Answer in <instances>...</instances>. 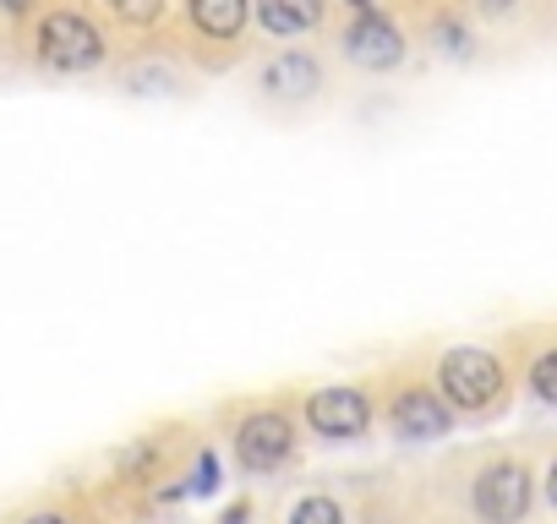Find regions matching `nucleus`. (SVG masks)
<instances>
[{
	"mask_svg": "<svg viewBox=\"0 0 557 524\" xmlns=\"http://www.w3.org/2000/svg\"><path fill=\"white\" fill-rule=\"evenodd\" d=\"M475 7H481V12H486V17H503V12H508V7H513V0H475Z\"/></svg>",
	"mask_w": 557,
	"mask_h": 524,
	"instance_id": "nucleus-15",
	"label": "nucleus"
},
{
	"mask_svg": "<svg viewBox=\"0 0 557 524\" xmlns=\"http://www.w3.org/2000/svg\"><path fill=\"white\" fill-rule=\"evenodd\" d=\"M535 399H557V355L535 361Z\"/></svg>",
	"mask_w": 557,
	"mask_h": 524,
	"instance_id": "nucleus-13",
	"label": "nucleus"
},
{
	"mask_svg": "<svg viewBox=\"0 0 557 524\" xmlns=\"http://www.w3.org/2000/svg\"><path fill=\"white\" fill-rule=\"evenodd\" d=\"M257 17L268 34H307L323 23V0H257Z\"/></svg>",
	"mask_w": 557,
	"mask_h": 524,
	"instance_id": "nucleus-9",
	"label": "nucleus"
},
{
	"mask_svg": "<svg viewBox=\"0 0 557 524\" xmlns=\"http://www.w3.org/2000/svg\"><path fill=\"white\" fill-rule=\"evenodd\" d=\"M443 394L459 410H486L503 394V372L486 350H448L443 355Z\"/></svg>",
	"mask_w": 557,
	"mask_h": 524,
	"instance_id": "nucleus-2",
	"label": "nucleus"
},
{
	"mask_svg": "<svg viewBox=\"0 0 557 524\" xmlns=\"http://www.w3.org/2000/svg\"><path fill=\"white\" fill-rule=\"evenodd\" d=\"M0 12H28V0H0Z\"/></svg>",
	"mask_w": 557,
	"mask_h": 524,
	"instance_id": "nucleus-16",
	"label": "nucleus"
},
{
	"mask_svg": "<svg viewBox=\"0 0 557 524\" xmlns=\"http://www.w3.org/2000/svg\"><path fill=\"white\" fill-rule=\"evenodd\" d=\"M39 55L55 72H88L104 61V34L83 17V12H55L39 28Z\"/></svg>",
	"mask_w": 557,
	"mask_h": 524,
	"instance_id": "nucleus-1",
	"label": "nucleus"
},
{
	"mask_svg": "<svg viewBox=\"0 0 557 524\" xmlns=\"http://www.w3.org/2000/svg\"><path fill=\"white\" fill-rule=\"evenodd\" d=\"M28 524H66V519H55V513H39V519H28Z\"/></svg>",
	"mask_w": 557,
	"mask_h": 524,
	"instance_id": "nucleus-17",
	"label": "nucleus"
},
{
	"mask_svg": "<svg viewBox=\"0 0 557 524\" xmlns=\"http://www.w3.org/2000/svg\"><path fill=\"white\" fill-rule=\"evenodd\" d=\"M318 83H323V72H318V61L312 55H278V61H268V72H262V88L268 93H278V99H307V93H318Z\"/></svg>",
	"mask_w": 557,
	"mask_h": 524,
	"instance_id": "nucleus-8",
	"label": "nucleus"
},
{
	"mask_svg": "<svg viewBox=\"0 0 557 524\" xmlns=\"http://www.w3.org/2000/svg\"><path fill=\"white\" fill-rule=\"evenodd\" d=\"M350 7H372V0H350Z\"/></svg>",
	"mask_w": 557,
	"mask_h": 524,
	"instance_id": "nucleus-18",
	"label": "nucleus"
},
{
	"mask_svg": "<svg viewBox=\"0 0 557 524\" xmlns=\"http://www.w3.org/2000/svg\"><path fill=\"white\" fill-rule=\"evenodd\" d=\"M290 524H345V513L334 497H307V502H296Z\"/></svg>",
	"mask_w": 557,
	"mask_h": 524,
	"instance_id": "nucleus-11",
	"label": "nucleus"
},
{
	"mask_svg": "<svg viewBox=\"0 0 557 524\" xmlns=\"http://www.w3.org/2000/svg\"><path fill=\"white\" fill-rule=\"evenodd\" d=\"M475 508L486 524H519L530 513V470L524 464H492L475 486Z\"/></svg>",
	"mask_w": 557,
	"mask_h": 524,
	"instance_id": "nucleus-3",
	"label": "nucleus"
},
{
	"mask_svg": "<svg viewBox=\"0 0 557 524\" xmlns=\"http://www.w3.org/2000/svg\"><path fill=\"white\" fill-rule=\"evenodd\" d=\"M110 12H115L121 23H153V17L164 12V0H110Z\"/></svg>",
	"mask_w": 557,
	"mask_h": 524,
	"instance_id": "nucleus-12",
	"label": "nucleus"
},
{
	"mask_svg": "<svg viewBox=\"0 0 557 524\" xmlns=\"http://www.w3.org/2000/svg\"><path fill=\"white\" fill-rule=\"evenodd\" d=\"M219 486V459L213 453H202L197 459V470H191V491H213Z\"/></svg>",
	"mask_w": 557,
	"mask_h": 524,
	"instance_id": "nucleus-14",
	"label": "nucleus"
},
{
	"mask_svg": "<svg viewBox=\"0 0 557 524\" xmlns=\"http://www.w3.org/2000/svg\"><path fill=\"white\" fill-rule=\"evenodd\" d=\"M394 426H399L405 437H416V442H432V437L448 432V410L437 404V394L410 388V394H399V404H394Z\"/></svg>",
	"mask_w": 557,
	"mask_h": 524,
	"instance_id": "nucleus-7",
	"label": "nucleus"
},
{
	"mask_svg": "<svg viewBox=\"0 0 557 524\" xmlns=\"http://www.w3.org/2000/svg\"><path fill=\"white\" fill-rule=\"evenodd\" d=\"M345 50H350V61H356V66H367V72H388V66H399V61H405V39H399V28H394L388 17L367 12V7H361V17L350 23Z\"/></svg>",
	"mask_w": 557,
	"mask_h": 524,
	"instance_id": "nucleus-4",
	"label": "nucleus"
},
{
	"mask_svg": "<svg viewBox=\"0 0 557 524\" xmlns=\"http://www.w3.org/2000/svg\"><path fill=\"white\" fill-rule=\"evenodd\" d=\"M307 421L323 437H361L367 432V399L356 388H318L307 399Z\"/></svg>",
	"mask_w": 557,
	"mask_h": 524,
	"instance_id": "nucleus-6",
	"label": "nucleus"
},
{
	"mask_svg": "<svg viewBox=\"0 0 557 524\" xmlns=\"http://www.w3.org/2000/svg\"><path fill=\"white\" fill-rule=\"evenodd\" d=\"M235 442H240V459H246L251 470H273L278 459H290V448H296V426H290L285 415L262 410V415H246V421H240Z\"/></svg>",
	"mask_w": 557,
	"mask_h": 524,
	"instance_id": "nucleus-5",
	"label": "nucleus"
},
{
	"mask_svg": "<svg viewBox=\"0 0 557 524\" xmlns=\"http://www.w3.org/2000/svg\"><path fill=\"white\" fill-rule=\"evenodd\" d=\"M191 23L208 39H235L246 28V0H191Z\"/></svg>",
	"mask_w": 557,
	"mask_h": 524,
	"instance_id": "nucleus-10",
	"label": "nucleus"
}]
</instances>
